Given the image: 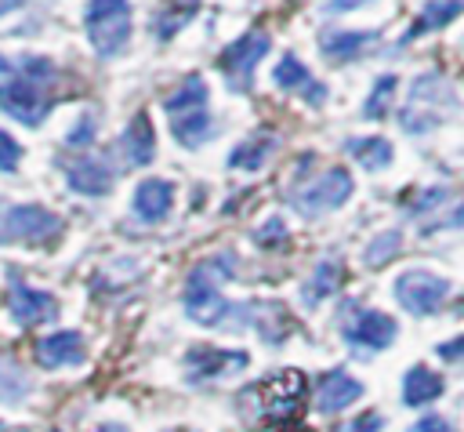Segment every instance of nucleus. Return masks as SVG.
Here are the masks:
<instances>
[{"instance_id":"obj_1","label":"nucleus","mask_w":464,"mask_h":432,"mask_svg":"<svg viewBox=\"0 0 464 432\" xmlns=\"http://www.w3.org/2000/svg\"><path fill=\"white\" fill-rule=\"evenodd\" d=\"M236 272V254L221 250V254H207L199 258L188 276H185V316L196 319L199 327H246V301H228L221 294V283H228Z\"/></svg>"},{"instance_id":"obj_2","label":"nucleus","mask_w":464,"mask_h":432,"mask_svg":"<svg viewBox=\"0 0 464 432\" xmlns=\"http://www.w3.org/2000/svg\"><path fill=\"white\" fill-rule=\"evenodd\" d=\"M58 65L47 54H18L0 76V113L22 127H40L54 109Z\"/></svg>"},{"instance_id":"obj_3","label":"nucleus","mask_w":464,"mask_h":432,"mask_svg":"<svg viewBox=\"0 0 464 432\" xmlns=\"http://www.w3.org/2000/svg\"><path fill=\"white\" fill-rule=\"evenodd\" d=\"M450 109H457V94H453L450 80H442V73L428 69V73H420L413 80L410 98L399 109V123H402L406 134H417L420 138V134L435 131L450 116Z\"/></svg>"},{"instance_id":"obj_4","label":"nucleus","mask_w":464,"mask_h":432,"mask_svg":"<svg viewBox=\"0 0 464 432\" xmlns=\"http://www.w3.org/2000/svg\"><path fill=\"white\" fill-rule=\"evenodd\" d=\"M83 33L91 40V51L105 62L120 58L130 47L134 36V15L130 0H87L83 7Z\"/></svg>"},{"instance_id":"obj_5","label":"nucleus","mask_w":464,"mask_h":432,"mask_svg":"<svg viewBox=\"0 0 464 432\" xmlns=\"http://www.w3.org/2000/svg\"><path fill=\"white\" fill-rule=\"evenodd\" d=\"M65 232L62 214H54L44 203H14L0 200V243H22V247H51Z\"/></svg>"},{"instance_id":"obj_6","label":"nucleus","mask_w":464,"mask_h":432,"mask_svg":"<svg viewBox=\"0 0 464 432\" xmlns=\"http://www.w3.org/2000/svg\"><path fill=\"white\" fill-rule=\"evenodd\" d=\"M268 51H272V36H268L265 29H257V25L246 29V33H239L232 44H225V51L218 54V69L225 73L228 91L250 94L254 73H257V65L265 62Z\"/></svg>"},{"instance_id":"obj_7","label":"nucleus","mask_w":464,"mask_h":432,"mask_svg":"<svg viewBox=\"0 0 464 432\" xmlns=\"http://www.w3.org/2000/svg\"><path fill=\"white\" fill-rule=\"evenodd\" d=\"M304 388H308L304 374H301V370H294V367H286V370H279V374H272V378L257 381V385H254L250 392H243V396H250V399H254V407H257V414H261V417H268V421L283 425V421H294V417L301 414Z\"/></svg>"},{"instance_id":"obj_8","label":"nucleus","mask_w":464,"mask_h":432,"mask_svg":"<svg viewBox=\"0 0 464 432\" xmlns=\"http://www.w3.org/2000/svg\"><path fill=\"white\" fill-rule=\"evenodd\" d=\"M341 338L355 352H381L399 338V323L381 309H359L355 301H348L341 312Z\"/></svg>"},{"instance_id":"obj_9","label":"nucleus","mask_w":464,"mask_h":432,"mask_svg":"<svg viewBox=\"0 0 464 432\" xmlns=\"http://www.w3.org/2000/svg\"><path fill=\"white\" fill-rule=\"evenodd\" d=\"M392 294H395L402 312H410V316H435L442 309V301L450 298V280L417 265V269H406V272L395 276Z\"/></svg>"},{"instance_id":"obj_10","label":"nucleus","mask_w":464,"mask_h":432,"mask_svg":"<svg viewBox=\"0 0 464 432\" xmlns=\"http://www.w3.org/2000/svg\"><path fill=\"white\" fill-rule=\"evenodd\" d=\"M355 192V182L344 167H326L319 178H312L304 189H297L290 196V207L301 214V218H319L326 211H337L348 203V196Z\"/></svg>"},{"instance_id":"obj_11","label":"nucleus","mask_w":464,"mask_h":432,"mask_svg":"<svg viewBox=\"0 0 464 432\" xmlns=\"http://www.w3.org/2000/svg\"><path fill=\"white\" fill-rule=\"evenodd\" d=\"M7 312L14 319V327H36V323H51L58 319V298L51 290L29 287L22 276L11 272V287H7Z\"/></svg>"},{"instance_id":"obj_12","label":"nucleus","mask_w":464,"mask_h":432,"mask_svg":"<svg viewBox=\"0 0 464 432\" xmlns=\"http://www.w3.org/2000/svg\"><path fill=\"white\" fill-rule=\"evenodd\" d=\"M250 363V356L243 349H225V345H210V341H196L185 352V378L188 381H210L232 370H243Z\"/></svg>"},{"instance_id":"obj_13","label":"nucleus","mask_w":464,"mask_h":432,"mask_svg":"<svg viewBox=\"0 0 464 432\" xmlns=\"http://www.w3.org/2000/svg\"><path fill=\"white\" fill-rule=\"evenodd\" d=\"M62 174H65V185L76 196H91V200L94 196H109L112 185H116V167L98 152H83L76 160H65Z\"/></svg>"},{"instance_id":"obj_14","label":"nucleus","mask_w":464,"mask_h":432,"mask_svg":"<svg viewBox=\"0 0 464 432\" xmlns=\"http://www.w3.org/2000/svg\"><path fill=\"white\" fill-rule=\"evenodd\" d=\"M381 40V29H344V25H323L319 29V51L326 62L344 65L362 54H370Z\"/></svg>"},{"instance_id":"obj_15","label":"nucleus","mask_w":464,"mask_h":432,"mask_svg":"<svg viewBox=\"0 0 464 432\" xmlns=\"http://www.w3.org/2000/svg\"><path fill=\"white\" fill-rule=\"evenodd\" d=\"M272 83L279 87V91H290V94H301L304 98V105H312V109H319L323 102H326V83L323 80H315L312 76V69L294 54V51H286L279 62H276V69H272Z\"/></svg>"},{"instance_id":"obj_16","label":"nucleus","mask_w":464,"mask_h":432,"mask_svg":"<svg viewBox=\"0 0 464 432\" xmlns=\"http://www.w3.org/2000/svg\"><path fill=\"white\" fill-rule=\"evenodd\" d=\"M130 211L145 225H160L174 211V182L170 178H141L130 196Z\"/></svg>"},{"instance_id":"obj_17","label":"nucleus","mask_w":464,"mask_h":432,"mask_svg":"<svg viewBox=\"0 0 464 432\" xmlns=\"http://www.w3.org/2000/svg\"><path fill=\"white\" fill-rule=\"evenodd\" d=\"M36 363L44 370H62V367H80L87 359V345H83V334L80 330H54V334H44L36 345Z\"/></svg>"},{"instance_id":"obj_18","label":"nucleus","mask_w":464,"mask_h":432,"mask_svg":"<svg viewBox=\"0 0 464 432\" xmlns=\"http://www.w3.org/2000/svg\"><path fill=\"white\" fill-rule=\"evenodd\" d=\"M362 381L359 378H352L344 367H334V370H326L323 378H319V385H315V410L319 414H341V410H348L355 399H362Z\"/></svg>"},{"instance_id":"obj_19","label":"nucleus","mask_w":464,"mask_h":432,"mask_svg":"<svg viewBox=\"0 0 464 432\" xmlns=\"http://www.w3.org/2000/svg\"><path fill=\"white\" fill-rule=\"evenodd\" d=\"M120 156H123L127 167H149L152 163V156H156V131H152L149 113H134L130 116V123L120 134Z\"/></svg>"},{"instance_id":"obj_20","label":"nucleus","mask_w":464,"mask_h":432,"mask_svg":"<svg viewBox=\"0 0 464 432\" xmlns=\"http://www.w3.org/2000/svg\"><path fill=\"white\" fill-rule=\"evenodd\" d=\"M276 149H279V134H276V131H254L250 138H243L239 145H232V152H228V171H246V174H254V171H261V167L272 160Z\"/></svg>"},{"instance_id":"obj_21","label":"nucleus","mask_w":464,"mask_h":432,"mask_svg":"<svg viewBox=\"0 0 464 432\" xmlns=\"http://www.w3.org/2000/svg\"><path fill=\"white\" fill-rule=\"evenodd\" d=\"M442 392H446L442 374L431 370V367H424V363H413V367L402 374V403H406V407H428V403H435Z\"/></svg>"},{"instance_id":"obj_22","label":"nucleus","mask_w":464,"mask_h":432,"mask_svg":"<svg viewBox=\"0 0 464 432\" xmlns=\"http://www.w3.org/2000/svg\"><path fill=\"white\" fill-rule=\"evenodd\" d=\"M196 109H210V87L199 73H188L167 98H163V113L167 120L170 116H181V113H196Z\"/></svg>"},{"instance_id":"obj_23","label":"nucleus","mask_w":464,"mask_h":432,"mask_svg":"<svg viewBox=\"0 0 464 432\" xmlns=\"http://www.w3.org/2000/svg\"><path fill=\"white\" fill-rule=\"evenodd\" d=\"M341 280H344V258H341V254H326V258L312 269V276L304 280V287H301L304 305H319L323 298H330V294L341 287Z\"/></svg>"},{"instance_id":"obj_24","label":"nucleus","mask_w":464,"mask_h":432,"mask_svg":"<svg viewBox=\"0 0 464 432\" xmlns=\"http://www.w3.org/2000/svg\"><path fill=\"white\" fill-rule=\"evenodd\" d=\"M344 152H348L359 167H366V171H384V167H392V160H395V149H392V142H388L384 134L344 138Z\"/></svg>"},{"instance_id":"obj_25","label":"nucleus","mask_w":464,"mask_h":432,"mask_svg":"<svg viewBox=\"0 0 464 432\" xmlns=\"http://www.w3.org/2000/svg\"><path fill=\"white\" fill-rule=\"evenodd\" d=\"M464 15V0H424L420 4V11H417V22H413V29L402 36V44H410V40H417V36H424V33H435V29H446L453 18H460Z\"/></svg>"},{"instance_id":"obj_26","label":"nucleus","mask_w":464,"mask_h":432,"mask_svg":"<svg viewBox=\"0 0 464 432\" xmlns=\"http://www.w3.org/2000/svg\"><path fill=\"white\" fill-rule=\"evenodd\" d=\"M170 134L181 149H199L214 138V116L210 109H196V113H181V116H170Z\"/></svg>"},{"instance_id":"obj_27","label":"nucleus","mask_w":464,"mask_h":432,"mask_svg":"<svg viewBox=\"0 0 464 432\" xmlns=\"http://www.w3.org/2000/svg\"><path fill=\"white\" fill-rule=\"evenodd\" d=\"M29 392H33V378L22 370V363L7 349H0V403L18 407Z\"/></svg>"},{"instance_id":"obj_28","label":"nucleus","mask_w":464,"mask_h":432,"mask_svg":"<svg viewBox=\"0 0 464 432\" xmlns=\"http://www.w3.org/2000/svg\"><path fill=\"white\" fill-rule=\"evenodd\" d=\"M395 91H399V76L395 73H381L377 80H373V87H370V94L362 98V120H384L388 116V109H392V102H395Z\"/></svg>"},{"instance_id":"obj_29","label":"nucleus","mask_w":464,"mask_h":432,"mask_svg":"<svg viewBox=\"0 0 464 432\" xmlns=\"http://www.w3.org/2000/svg\"><path fill=\"white\" fill-rule=\"evenodd\" d=\"M399 250H402V232H399V229H384V232H377V236L366 243L362 265H366V269H384Z\"/></svg>"},{"instance_id":"obj_30","label":"nucleus","mask_w":464,"mask_h":432,"mask_svg":"<svg viewBox=\"0 0 464 432\" xmlns=\"http://www.w3.org/2000/svg\"><path fill=\"white\" fill-rule=\"evenodd\" d=\"M98 127H102V123H98V113H94V109H83V113L72 120V127L65 131V138H62V142H65V149L87 152V149L98 142Z\"/></svg>"},{"instance_id":"obj_31","label":"nucleus","mask_w":464,"mask_h":432,"mask_svg":"<svg viewBox=\"0 0 464 432\" xmlns=\"http://www.w3.org/2000/svg\"><path fill=\"white\" fill-rule=\"evenodd\" d=\"M450 200H453V192H450L446 185H431V189L417 192V200L410 203V214H413V218H428V214H435L439 207H446Z\"/></svg>"},{"instance_id":"obj_32","label":"nucleus","mask_w":464,"mask_h":432,"mask_svg":"<svg viewBox=\"0 0 464 432\" xmlns=\"http://www.w3.org/2000/svg\"><path fill=\"white\" fill-rule=\"evenodd\" d=\"M250 236H254V243H257V247L276 250V247H283V243H286V225H283V218H265Z\"/></svg>"},{"instance_id":"obj_33","label":"nucleus","mask_w":464,"mask_h":432,"mask_svg":"<svg viewBox=\"0 0 464 432\" xmlns=\"http://www.w3.org/2000/svg\"><path fill=\"white\" fill-rule=\"evenodd\" d=\"M18 160H22V145L14 142V134L0 131V171H4V174L18 171Z\"/></svg>"},{"instance_id":"obj_34","label":"nucleus","mask_w":464,"mask_h":432,"mask_svg":"<svg viewBox=\"0 0 464 432\" xmlns=\"http://www.w3.org/2000/svg\"><path fill=\"white\" fill-rule=\"evenodd\" d=\"M435 356L453 363V367H464V334L460 338H450V341H439L435 345Z\"/></svg>"},{"instance_id":"obj_35","label":"nucleus","mask_w":464,"mask_h":432,"mask_svg":"<svg viewBox=\"0 0 464 432\" xmlns=\"http://www.w3.org/2000/svg\"><path fill=\"white\" fill-rule=\"evenodd\" d=\"M406 432H457V428H453V421L442 417V414H424V417L413 421Z\"/></svg>"},{"instance_id":"obj_36","label":"nucleus","mask_w":464,"mask_h":432,"mask_svg":"<svg viewBox=\"0 0 464 432\" xmlns=\"http://www.w3.org/2000/svg\"><path fill=\"white\" fill-rule=\"evenodd\" d=\"M381 425H384V417H381L377 410H366V414H359L344 432H381Z\"/></svg>"},{"instance_id":"obj_37","label":"nucleus","mask_w":464,"mask_h":432,"mask_svg":"<svg viewBox=\"0 0 464 432\" xmlns=\"http://www.w3.org/2000/svg\"><path fill=\"white\" fill-rule=\"evenodd\" d=\"M362 4H373V0H326L323 11H326V15H344V11H355V7H362Z\"/></svg>"},{"instance_id":"obj_38","label":"nucleus","mask_w":464,"mask_h":432,"mask_svg":"<svg viewBox=\"0 0 464 432\" xmlns=\"http://www.w3.org/2000/svg\"><path fill=\"white\" fill-rule=\"evenodd\" d=\"M18 7H25V0H0V18L11 15V11H18Z\"/></svg>"},{"instance_id":"obj_39","label":"nucleus","mask_w":464,"mask_h":432,"mask_svg":"<svg viewBox=\"0 0 464 432\" xmlns=\"http://www.w3.org/2000/svg\"><path fill=\"white\" fill-rule=\"evenodd\" d=\"M91 432H127L120 421H105V425H98V428H91Z\"/></svg>"},{"instance_id":"obj_40","label":"nucleus","mask_w":464,"mask_h":432,"mask_svg":"<svg viewBox=\"0 0 464 432\" xmlns=\"http://www.w3.org/2000/svg\"><path fill=\"white\" fill-rule=\"evenodd\" d=\"M160 432H196V428H185V425H174V428H160Z\"/></svg>"},{"instance_id":"obj_41","label":"nucleus","mask_w":464,"mask_h":432,"mask_svg":"<svg viewBox=\"0 0 464 432\" xmlns=\"http://www.w3.org/2000/svg\"><path fill=\"white\" fill-rule=\"evenodd\" d=\"M0 432H29V428H4V425H0Z\"/></svg>"},{"instance_id":"obj_42","label":"nucleus","mask_w":464,"mask_h":432,"mask_svg":"<svg viewBox=\"0 0 464 432\" xmlns=\"http://www.w3.org/2000/svg\"><path fill=\"white\" fill-rule=\"evenodd\" d=\"M181 4H192V7H199V4H203V0H181Z\"/></svg>"}]
</instances>
